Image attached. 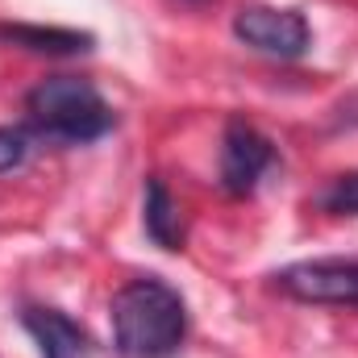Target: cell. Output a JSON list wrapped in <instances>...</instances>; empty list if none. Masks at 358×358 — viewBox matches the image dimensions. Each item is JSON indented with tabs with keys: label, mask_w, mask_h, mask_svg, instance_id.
<instances>
[{
	"label": "cell",
	"mask_w": 358,
	"mask_h": 358,
	"mask_svg": "<svg viewBox=\"0 0 358 358\" xmlns=\"http://www.w3.org/2000/svg\"><path fill=\"white\" fill-rule=\"evenodd\" d=\"M108 317H113V346L121 358H176L187 338L183 296L155 275L117 287Z\"/></svg>",
	"instance_id": "cell-1"
},
{
	"label": "cell",
	"mask_w": 358,
	"mask_h": 358,
	"mask_svg": "<svg viewBox=\"0 0 358 358\" xmlns=\"http://www.w3.org/2000/svg\"><path fill=\"white\" fill-rule=\"evenodd\" d=\"M25 113L29 125L50 138V142H96L117 125V113L108 108V100L80 76H50L25 96Z\"/></svg>",
	"instance_id": "cell-2"
},
{
	"label": "cell",
	"mask_w": 358,
	"mask_h": 358,
	"mask_svg": "<svg viewBox=\"0 0 358 358\" xmlns=\"http://www.w3.org/2000/svg\"><path fill=\"white\" fill-rule=\"evenodd\" d=\"M275 287L300 304L358 308V259H317L283 267L275 275Z\"/></svg>",
	"instance_id": "cell-3"
},
{
	"label": "cell",
	"mask_w": 358,
	"mask_h": 358,
	"mask_svg": "<svg viewBox=\"0 0 358 358\" xmlns=\"http://www.w3.org/2000/svg\"><path fill=\"white\" fill-rule=\"evenodd\" d=\"M238 42L275 55V59H300L313 46V29L296 8H271V4H246L234 17Z\"/></svg>",
	"instance_id": "cell-4"
},
{
	"label": "cell",
	"mask_w": 358,
	"mask_h": 358,
	"mask_svg": "<svg viewBox=\"0 0 358 358\" xmlns=\"http://www.w3.org/2000/svg\"><path fill=\"white\" fill-rule=\"evenodd\" d=\"M275 163V146H271L267 134H259L250 121L234 117L225 125V138H221V187L229 196H250L259 187V179Z\"/></svg>",
	"instance_id": "cell-5"
},
{
	"label": "cell",
	"mask_w": 358,
	"mask_h": 358,
	"mask_svg": "<svg viewBox=\"0 0 358 358\" xmlns=\"http://www.w3.org/2000/svg\"><path fill=\"white\" fill-rule=\"evenodd\" d=\"M21 325L34 334L42 358H92V342L84 334V325H76L59 308H25Z\"/></svg>",
	"instance_id": "cell-6"
},
{
	"label": "cell",
	"mask_w": 358,
	"mask_h": 358,
	"mask_svg": "<svg viewBox=\"0 0 358 358\" xmlns=\"http://www.w3.org/2000/svg\"><path fill=\"white\" fill-rule=\"evenodd\" d=\"M142 225H146V238L163 250H183V238H187V225H183V208L176 204V196L167 192V183L159 176L146 179V208H142Z\"/></svg>",
	"instance_id": "cell-7"
},
{
	"label": "cell",
	"mask_w": 358,
	"mask_h": 358,
	"mask_svg": "<svg viewBox=\"0 0 358 358\" xmlns=\"http://www.w3.org/2000/svg\"><path fill=\"white\" fill-rule=\"evenodd\" d=\"M0 42H13L34 55H84L92 50V34L59 29V25H0Z\"/></svg>",
	"instance_id": "cell-8"
},
{
	"label": "cell",
	"mask_w": 358,
	"mask_h": 358,
	"mask_svg": "<svg viewBox=\"0 0 358 358\" xmlns=\"http://www.w3.org/2000/svg\"><path fill=\"white\" fill-rule=\"evenodd\" d=\"M29 150H34V138H29L25 129H17V125H0V176L25 167Z\"/></svg>",
	"instance_id": "cell-9"
},
{
	"label": "cell",
	"mask_w": 358,
	"mask_h": 358,
	"mask_svg": "<svg viewBox=\"0 0 358 358\" xmlns=\"http://www.w3.org/2000/svg\"><path fill=\"white\" fill-rule=\"evenodd\" d=\"M321 204L338 217H358V171L334 179V187L321 196Z\"/></svg>",
	"instance_id": "cell-10"
}]
</instances>
